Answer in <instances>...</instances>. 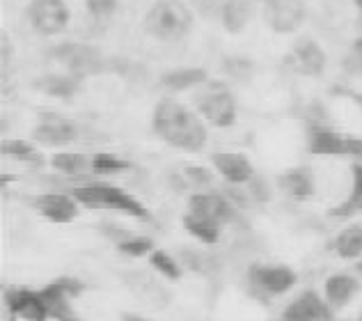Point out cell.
Returning <instances> with one entry per match:
<instances>
[{
	"instance_id": "cell-1",
	"label": "cell",
	"mask_w": 362,
	"mask_h": 321,
	"mask_svg": "<svg viewBox=\"0 0 362 321\" xmlns=\"http://www.w3.org/2000/svg\"><path fill=\"white\" fill-rule=\"evenodd\" d=\"M151 129L165 145L197 154L209 143L206 122L177 99H160L151 112Z\"/></svg>"
},
{
	"instance_id": "cell-2",
	"label": "cell",
	"mask_w": 362,
	"mask_h": 321,
	"mask_svg": "<svg viewBox=\"0 0 362 321\" xmlns=\"http://www.w3.org/2000/svg\"><path fill=\"white\" fill-rule=\"evenodd\" d=\"M193 23L195 12L186 0H156L142 18L145 33L165 44L186 40L193 30Z\"/></svg>"
},
{
	"instance_id": "cell-3",
	"label": "cell",
	"mask_w": 362,
	"mask_h": 321,
	"mask_svg": "<svg viewBox=\"0 0 362 321\" xmlns=\"http://www.w3.org/2000/svg\"><path fill=\"white\" fill-rule=\"evenodd\" d=\"M69 193L78 200L81 206H85V209L115 211V214L131 216V218H138V221H149L147 206L142 204L136 195H131L129 191H124L119 186L94 182V184L74 186Z\"/></svg>"
},
{
	"instance_id": "cell-4",
	"label": "cell",
	"mask_w": 362,
	"mask_h": 321,
	"mask_svg": "<svg viewBox=\"0 0 362 321\" xmlns=\"http://www.w3.org/2000/svg\"><path fill=\"white\" fill-rule=\"evenodd\" d=\"M193 106L197 115L216 129H230L239 117L234 92L223 81L209 78L202 88H197L193 94Z\"/></svg>"
},
{
	"instance_id": "cell-5",
	"label": "cell",
	"mask_w": 362,
	"mask_h": 321,
	"mask_svg": "<svg viewBox=\"0 0 362 321\" xmlns=\"http://www.w3.org/2000/svg\"><path fill=\"white\" fill-rule=\"evenodd\" d=\"M245 282L257 298L271 300L280 298L298 285V273L289 264H275V262H255L247 267Z\"/></svg>"
},
{
	"instance_id": "cell-6",
	"label": "cell",
	"mask_w": 362,
	"mask_h": 321,
	"mask_svg": "<svg viewBox=\"0 0 362 321\" xmlns=\"http://www.w3.org/2000/svg\"><path fill=\"white\" fill-rule=\"evenodd\" d=\"M51 58L60 62L66 74H74L78 78H88L94 74H101L106 69V60L103 55L88 44H74V42H62L51 49Z\"/></svg>"
},
{
	"instance_id": "cell-7",
	"label": "cell",
	"mask_w": 362,
	"mask_h": 321,
	"mask_svg": "<svg viewBox=\"0 0 362 321\" xmlns=\"http://www.w3.org/2000/svg\"><path fill=\"white\" fill-rule=\"evenodd\" d=\"M124 282H127L131 294L151 310H163L170 305V300H173L168 282L160 276H156L151 269L129 271L127 276H124Z\"/></svg>"
},
{
	"instance_id": "cell-8",
	"label": "cell",
	"mask_w": 362,
	"mask_h": 321,
	"mask_svg": "<svg viewBox=\"0 0 362 321\" xmlns=\"http://www.w3.org/2000/svg\"><path fill=\"white\" fill-rule=\"evenodd\" d=\"M188 211L202 214V216H206V218L216 221L218 225H223V228H230V225H236L241 221V209L223 191L190 193Z\"/></svg>"
},
{
	"instance_id": "cell-9",
	"label": "cell",
	"mask_w": 362,
	"mask_h": 321,
	"mask_svg": "<svg viewBox=\"0 0 362 321\" xmlns=\"http://www.w3.org/2000/svg\"><path fill=\"white\" fill-rule=\"evenodd\" d=\"M287 64L293 74L305 78H319L326 71L328 55L314 37H298L287 53Z\"/></svg>"
},
{
	"instance_id": "cell-10",
	"label": "cell",
	"mask_w": 362,
	"mask_h": 321,
	"mask_svg": "<svg viewBox=\"0 0 362 321\" xmlns=\"http://www.w3.org/2000/svg\"><path fill=\"white\" fill-rule=\"evenodd\" d=\"M69 7L64 0H30L28 5V21L44 37L60 35L69 25Z\"/></svg>"
},
{
	"instance_id": "cell-11",
	"label": "cell",
	"mask_w": 362,
	"mask_h": 321,
	"mask_svg": "<svg viewBox=\"0 0 362 321\" xmlns=\"http://www.w3.org/2000/svg\"><path fill=\"white\" fill-rule=\"evenodd\" d=\"M262 5L266 25L278 35L296 33L308 16L305 0H264Z\"/></svg>"
},
{
	"instance_id": "cell-12",
	"label": "cell",
	"mask_w": 362,
	"mask_h": 321,
	"mask_svg": "<svg viewBox=\"0 0 362 321\" xmlns=\"http://www.w3.org/2000/svg\"><path fill=\"white\" fill-rule=\"evenodd\" d=\"M280 321H335V310L326 303L319 291L303 289L284 305Z\"/></svg>"
},
{
	"instance_id": "cell-13",
	"label": "cell",
	"mask_w": 362,
	"mask_h": 321,
	"mask_svg": "<svg viewBox=\"0 0 362 321\" xmlns=\"http://www.w3.org/2000/svg\"><path fill=\"white\" fill-rule=\"evenodd\" d=\"M35 211L46 218L49 223L55 225H66L74 223L81 214V204L71 193H62V191H51V193H42L33 200Z\"/></svg>"
},
{
	"instance_id": "cell-14",
	"label": "cell",
	"mask_w": 362,
	"mask_h": 321,
	"mask_svg": "<svg viewBox=\"0 0 362 321\" xmlns=\"http://www.w3.org/2000/svg\"><path fill=\"white\" fill-rule=\"evenodd\" d=\"M78 134L81 131L71 119H64L58 115H46L40 119V124L33 129V140L37 145L62 149V147H69L71 143H76V140H78Z\"/></svg>"
},
{
	"instance_id": "cell-15",
	"label": "cell",
	"mask_w": 362,
	"mask_h": 321,
	"mask_svg": "<svg viewBox=\"0 0 362 321\" xmlns=\"http://www.w3.org/2000/svg\"><path fill=\"white\" fill-rule=\"evenodd\" d=\"M211 165L227 186H245L257 175L250 158L241 152H216L211 154Z\"/></svg>"
},
{
	"instance_id": "cell-16",
	"label": "cell",
	"mask_w": 362,
	"mask_h": 321,
	"mask_svg": "<svg viewBox=\"0 0 362 321\" xmlns=\"http://www.w3.org/2000/svg\"><path fill=\"white\" fill-rule=\"evenodd\" d=\"M275 184H278V191L284 197H289L291 202H308L317 195V179H314L312 170L305 165L284 170L275 179Z\"/></svg>"
},
{
	"instance_id": "cell-17",
	"label": "cell",
	"mask_w": 362,
	"mask_h": 321,
	"mask_svg": "<svg viewBox=\"0 0 362 321\" xmlns=\"http://www.w3.org/2000/svg\"><path fill=\"white\" fill-rule=\"evenodd\" d=\"M323 298L326 303L339 313V310L349 308L360 294V278L356 273H332V276L326 278L323 282Z\"/></svg>"
},
{
	"instance_id": "cell-18",
	"label": "cell",
	"mask_w": 362,
	"mask_h": 321,
	"mask_svg": "<svg viewBox=\"0 0 362 321\" xmlns=\"http://www.w3.org/2000/svg\"><path fill=\"white\" fill-rule=\"evenodd\" d=\"M346 138L349 134H341V131L323 124H312L308 129V152L314 156L346 158Z\"/></svg>"
},
{
	"instance_id": "cell-19",
	"label": "cell",
	"mask_w": 362,
	"mask_h": 321,
	"mask_svg": "<svg viewBox=\"0 0 362 321\" xmlns=\"http://www.w3.org/2000/svg\"><path fill=\"white\" fill-rule=\"evenodd\" d=\"M330 250L344 262H360L362 259V223H351L341 228L330 241Z\"/></svg>"
},
{
	"instance_id": "cell-20",
	"label": "cell",
	"mask_w": 362,
	"mask_h": 321,
	"mask_svg": "<svg viewBox=\"0 0 362 321\" xmlns=\"http://www.w3.org/2000/svg\"><path fill=\"white\" fill-rule=\"evenodd\" d=\"M181 223H184V230L190 234V237L202 245H218L223 239V230H225L223 225H218L216 221L206 218L202 214L186 211Z\"/></svg>"
},
{
	"instance_id": "cell-21",
	"label": "cell",
	"mask_w": 362,
	"mask_h": 321,
	"mask_svg": "<svg viewBox=\"0 0 362 321\" xmlns=\"http://www.w3.org/2000/svg\"><path fill=\"white\" fill-rule=\"evenodd\" d=\"M209 81V74L202 67H179L173 71H165L160 76V85L168 92H190L197 90Z\"/></svg>"
},
{
	"instance_id": "cell-22",
	"label": "cell",
	"mask_w": 362,
	"mask_h": 321,
	"mask_svg": "<svg viewBox=\"0 0 362 321\" xmlns=\"http://www.w3.org/2000/svg\"><path fill=\"white\" fill-rule=\"evenodd\" d=\"M83 78L74 76V74H46V76L37 78V90H42L44 94L55 99H74L81 92Z\"/></svg>"
},
{
	"instance_id": "cell-23",
	"label": "cell",
	"mask_w": 362,
	"mask_h": 321,
	"mask_svg": "<svg viewBox=\"0 0 362 321\" xmlns=\"http://www.w3.org/2000/svg\"><path fill=\"white\" fill-rule=\"evenodd\" d=\"M252 16H255L252 0H227L221 23L230 35H239L252 21Z\"/></svg>"
},
{
	"instance_id": "cell-24",
	"label": "cell",
	"mask_w": 362,
	"mask_h": 321,
	"mask_svg": "<svg viewBox=\"0 0 362 321\" xmlns=\"http://www.w3.org/2000/svg\"><path fill=\"white\" fill-rule=\"evenodd\" d=\"M354 214H362V163L351 165L349 195L335 206V209H330V216H335V218H349V216H354Z\"/></svg>"
},
{
	"instance_id": "cell-25",
	"label": "cell",
	"mask_w": 362,
	"mask_h": 321,
	"mask_svg": "<svg viewBox=\"0 0 362 321\" xmlns=\"http://www.w3.org/2000/svg\"><path fill=\"white\" fill-rule=\"evenodd\" d=\"M147 264H149V269L154 271L156 276L163 278L165 282H179L186 273L177 255L170 250H163V248H156L151 252L147 257Z\"/></svg>"
},
{
	"instance_id": "cell-26",
	"label": "cell",
	"mask_w": 362,
	"mask_h": 321,
	"mask_svg": "<svg viewBox=\"0 0 362 321\" xmlns=\"http://www.w3.org/2000/svg\"><path fill=\"white\" fill-rule=\"evenodd\" d=\"M51 168L55 173L66 175V177H81L92 173V156H85L78 152H58L51 156Z\"/></svg>"
},
{
	"instance_id": "cell-27",
	"label": "cell",
	"mask_w": 362,
	"mask_h": 321,
	"mask_svg": "<svg viewBox=\"0 0 362 321\" xmlns=\"http://www.w3.org/2000/svg\"><path fill=\"white\" fill-rule=\"evenodd\" d=\"M3 156H7L9 160H16V163H23V165H42L44 163L40 149H37L33 143H28V140H5Z\"/></svg>"
},
{
	"instance_id": "cell-28",
	"label": "cell",
	"mask_w": 362,
	"mask_h": 321,
	"mask_svg": "<svg viewBox=\"0 0 362 321\" xmlns=\"http://www.w3.org/2000/svg\"><path fill=\"white\" fill-rule=\"evenodd\" d=\"M115 248H117V252L122 255V257L142 259V257H149V255L156 250V245L149 237H142V234H131L129 239H124L119 245H115Z\"/></svg>"
},
{
	"instance_id": "cell-29",
	"label": "cell",
	"mask_w": 362,
	"mask_h": 321,
	"mask_svg": "<svg viewBox=\"0 0 362 321\" xmlns=\"http://www.w3.org/2000/svg\"><path fill=\"white\" fill-rule=\"evenodd\" d=\"M214 173L209 168L202 165H186L184 173H181V182L184 186L193 188V193L199 191H214Z\"/></svg>"
},
{
	"instance_id": "cell-30",
	"label": "cell",
	"mask_w": 362,
	"mask_h": 321,
	"mask_svg": "<svg viewBox=\"0 0 362 321\" xmlns=\"http://www.w3.org/2000/svg\"><path fill=\"white\" fill-rule=\"evenodd\" d=\"M127 170H131V163L117 154L99 152L92 156V173L94 175H119V173H127Z\"/></svg>"
},
{
	"instance_id": "cell-31",
	"label": "cell",
	"mask_w": 362,
	"mask_h": 321,
	"mask_svg": "<svg viewBox=\"0 0 362 321\" xmlns=\"http://www.w3.org/2000/svg\"><path fill=\"white\" fill-rule=\"evenodd\" d=\"M243 191H245L247 200H250L252 204H266L271 200V195H273L269 182H266V179L259 177V175H255L250 182L243 186Z\"/></svg>"
},
{
	"instance_id": "cell-32",
	"label": "cell",
	"mask_w": 362,
	"mask_h": 321,
	"mask_svg": "<svg viewBox=\"0 0 362 321\" xmlns=\"http://www.w3.org/2000/svg\"><path fill=\"white\" fill-rule=\"evenodd\" d=\"M225 3L227 0H190V7H193V12L204 16V18H216V21H221L223 16V9H225Z\"/></svg>"
},
{
	"instance_id": "cell-33",
	"label": "cell",
	"mask_w": 362,
	"mask_h": 321,
	"mask_svg": "<svg viewBox=\"0 0 362 321\" xmlns=\"http://www.w3.org/2000/svg\"><path fill=\"white\" fill-rule=\"evenodd\" d=\"M344 69L351 76H362V37L349 46V51L344 55Z\"/></svg>"
},
{
	"instance_id": "cell-34",
	"label": "cell",
	"mask_w": 362,
	"mask_h": 321,
	"mask_svg": "<svg viewBox=\"0 0 362 321\" xmlns=\"http://www.w3.org/2000/svg\"><path fill=\"white\" fill-rule=\"evenodd\" d=\"M117 9V0H88V12L92 18H108L115 14Z\"/></svg>"
},
{
	"instance_id": "cell-35",
	"label": "cell",
	"mask_w": 362,
	"mask_h": 321,
	"mask_svg": "<svg viewBox=\"0 0 362 321\" xmlns=\"http://www.w3.org/2000/svg\"><path fill=\"white\" fill-rule=\"evenodd\" d=\"M346 158L354 163H362V136H351L346 138Z\"/></svg>"
},
{
	"instance_id": "cell-36",
	"label": "cell",
	"mask_w": 362,
	"mask_h": 321,
	"mask_svg": "<svg viewBox=\"0 0 362 321\" xmlns=\"http://www.w3.org/2000/svg\"><path fill=\"white\" fill-rule=\"evenodd\" d=\"M122 321H151V319L145 317V315H140V313H124Z\"/></svg>"
},
{
	"instance_id": "cell-37",
	"label": "cell",
	"mask_w": 362,
	"mask_h": 321,
	"mask_svg": "<svg viewBox=\"0 0 362 321\" xmlns=\"http://www.w3.org/2000/svg\"><path fill=\"white\" fill-rule=\"evenodd\" d=\"M346 97H349L351 101H354L356 106L362 110V92H351V90H349V92H346Z\"/></svg>"
},
{
	"instance_id": "cell-38",
	"label": "cell",
	"mask_w": 362,
	"mask_h": 321,
	"mask_svg": "<svg viewBox=\"0 0 362 321\" xmlns=\"http://www.w3.org/2000/svg\"><path fill=\"white\" fill-rule=\"evenodd\" d=\"M356 276H358V278H362V259H360V262H356Z\"/></svg>"
},
{
	"instance_id": "cell-39",
	"label": "cell",
	"mask_w": 362,
	"mask_h": 321,
	"mask_svg": "<svg viewBox=\"0 0 362 321\" xmlns=\"http://www.w3.org/2000/svg\"><path fill=\"white\" fill-rule=\"evenodd\" d=\"M354 3H356V7L360 9V12H362V0H354Z\"/></svg>"
},
{
	"instance_id": "cell-40",
	"label": "cell",
	"mask_w": 362,
	"mask_h": 321,
	"mask_svg": "<svg viewBox=\"0 0 362 321\" xmlns=\"http://www.w3.org/2000/svg\"><path fill=\"white\" fill-rule=\"evenodd\" d=\"M358 321H362V317H360V319H358Z\"/></svg>"
},
{
	"instance_id": "cell-41",
	"label": "cell",
	"mask_w": 362,
	"mask_h": 321,
	"mask_svg": "<svg viewBox=\"0 0 362 321\" xmlns=\"http://www.w3.org/2000/svg\"><path fill=\"white\" fill-rule=\"evenodd\" d=\"M262 3H264V0H262Z\"/></svg>"
}]
</instances>
